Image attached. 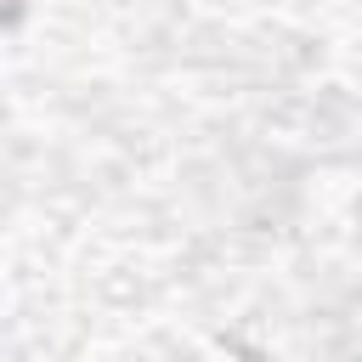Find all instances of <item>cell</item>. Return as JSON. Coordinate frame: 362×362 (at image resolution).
<instances>
[{
    "label": "cell",
    "mask_w": 362,
    "mask_h": 362,
    "mask_svg": "<svg viewBox=\"0 0 362 362\" xmlns=\"http://www.w3.org/2000/svg\"><path fill=\"white\" fill-rule=\"evenodd\" d=\"M23 6H28V0H0V23H17V17H23Z\"/></svg>",
    "instance_id": "cell-1"
}]
</instances>
